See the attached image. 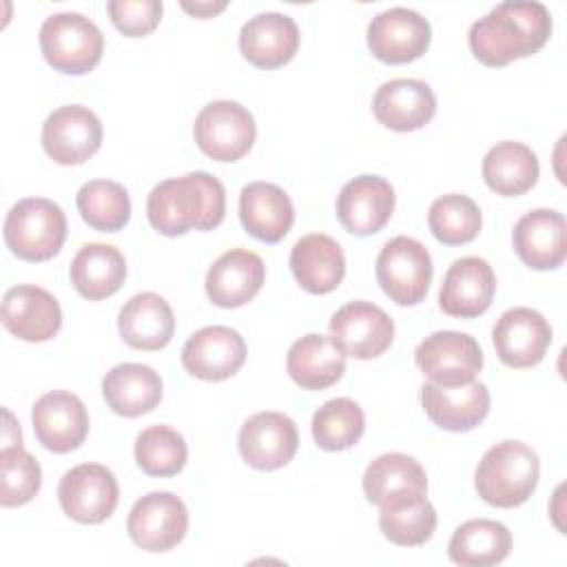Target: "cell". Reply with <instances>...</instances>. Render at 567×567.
<instances>
[{"mask_svg":"<svg viewBox=\"0 0 567 567\" xmlns=\"http://www.w3.org/2000/svg\"><path fill=\"white\" fill-rule=\"evenodd\" d=\"M73 288L91 301H100L117 292L126 277L124 255L111 244H84L71 261Z\"/></svg>","mask_w":567,"mask_h":567,"instance_id":"cell-32","label":"cell"},{"mask_svg":"<svg viewBox=\"0 0 567 567\" xmlns=\"http://www.w3.org/2000/svg\"><path fill=\"white\" fill-rule=\"evenodd\" d=\"M363 430V410L348 396L326 401L312 416L315 443L328 452H341L357 445Z\"/></svg>","mask_w":567,"mask_h":567,"instance_id":"cell-36","label":"cell"},{"mask_svg":"<svg viewBox=\"0 0 567 567\" xmlns=\"http://www.w3.org/2000/svg\"><path fill=\"white\" fill-rule=\"evenodd\" d=\"M44 60L60 73H89L104 51V35L93 20L75 11L49 16L40 27Z\"/></svg>","mask_w":567,"mask_h":567,"instance_id":"cell-5","label":"cell"},{"mask_svg":"<svg viewBox=\"0 0 567 567\" xmlns=\"http://www.w3.org/2000/svg\"><path fill=\"white\" fill-rule=\"evenodd\" d=\"M540 476L538 454L520 441H501L478 461L474 485L478 496L494 507H518L536 489Z\"/></svg>","mask_w":567,"mask_h":567,"instance_id":"cell-3","label":"cell"},{"mask_svg":"<svg viewBox=\"0 0 567 567\" xmlns=\"http://www.w3.org/2000/svg\"><path fill=\"white\" fill-rule=\"evenodd\" d=\"M182 9L197 16V18H210L226 9V2H182Z\"/></svg>","mask_w":567,"mask_h":567,"instance_id":"cell-42","label":"cell"},{"mask_svg":"<svg viewBox=\"0 0 567 567\" xmlns=\"http://www.w3.org/2000/svg\"><path fill=\"white\" fill-rule=\"evenodd\" d=\"M330 339L352 359H374L394 339V321L372 301H350L330 319Z\"/></svg>","mask_w":567,"mask_h":567,"instance_id":"cell-11","label":"cell"},{"mask_svg":"<svg viewBox=\"0 0 567 567\" xmlns=\"http://www.w3.org/2000/svg\"><path fill=\"white\" fill-rule=\"evenodd\" d=\"M4 434H2V447L4 445H22V434H20V427L13 423V416L9 410H4Z\"/></svg>","mask_w":567,"mask_h":567,"instance_id":"cell-43","label":"cell"},{"mask_svg":"<svg viewBox=\"0 0 567 567\" xmlns=\"http://www.w3.org/2000/svg\"><path fill=\"white\" fill-rule=\"evenodd\" d=\"M509 529L489 518H474L458 525L450 538L447 554L461 567H489L509 556Z\"/></svg>","mask_w":567,"mask_h":567,"instance_id":"cell-34","label":"cell"},{"mask_svg":"<svg viewBox=\"0 0 567 567\" xmlns=\"http://www.w3.org/2000/svg\"><path fill=\"white\" fill-rule=\"evenodd\" d=\"M485 184L503 197H516L527 193L538 179V157L520 142H498L483 157Z\"/></svg>","mask_w":567,"mask_h":567,"instance_id":"cell-33","label":"cell"},{"mask_svg":"<svg viewBox=\"0 0 567 567\" xmlns=\"http://www.w3.org/2000/svg\"><path fill=\"white\" fill-rule=\"evenodd\" d=\"M246 361L241 334L228 326H206L188 337L182 348V365L202 381H224Z\"/></svg>","mask_w":567,"mask_h":567,"instance_id":"cell-17","label":"cell"},{"mask_svg":"<svg viewBox=\"0 0 567 567\" xmlns=\"http://www.w3.org/2000/svg\"><path fill=\"white\" fill-rule=\"evenodd\" d=\"M0 481L2 507L24 505L40 492V463L22 445H4L0 452Z\"/></svg>","mask_w":567,"mask_h":567,"instance_id":"cell-39","label":"cell"},{"mask_svg":"<svg viewBox=\"0 0 567 567\" xmlns=\"http://www.w3.org/2000/svg\"><path fill=\"white\" fill-rule=\"evenodd\" d=\"M377 281L399 306H416L425 299L432 281L427 248L405 235L390 239L377 257Z\"/></svg>","mask_w":567,"mask_h":567,"instance_id":"cell-6","label":"cell"},{"mask_svg":"<svg viewBox=\"0 0 567 567\" xmlns=\"http://www.w3.org/2000/svg\"><path fill=\"white\" fill-rule=\"evenodd\" d=\"M421 403L430 421L441 430L470 432L489 412V390L481 381L463 385L425 383L421 388Z\"/></svg>","mask_w":567,"mask_h":567,"instance_id":"cell-23","label":"cell"},{"mask_svg":"<svg viewBox=\"0 0 567 567\" xmlns=\"http://www.w3.org/2000/svg\"><path fill=\"white\" fill-rule=\"evenodd\" d=\"M379 527L390 543L401 547H416L432 538L436 529V509L427 496H423L421 501L399 509H381Z\"/></svg>","mask_w":567,"mask_h":567,"instance_id":"cell-40","label":"cell"},{"mask_svg":"<svg viewBox=\"0 0 567 567\" xmlns=\"http://www.w3.org/2000/svg\"><path fill=\"white\" fill-rule=\"evenodd\" d=\"M188 529V509L171 492H151L135 501L128 512L126 532L144 551H168L179 545Z\"/></svg>","mask_w":567,"mask_h":567,"instance_id":"cell-10","label":"cell"},{"mask_svg":"<svg viewBox=\"0 0 567 567\" xmlns=\"http://www.w3.org/2000/svg\"><path fill=\"white\" fill-rule=\"evenodd\" d=\"M82 219L102 233H117L131 219V197L126 188L113 179H91L75 195Z\"/></svg>","mask_w":567,"mask_h":567,"instance_id":"cell-35","label":"cell"},{"mask_svg":"<svg viewBox=\"0 0 567 567\" xmlns=\"http://www.w3.org/2000/svg\"><path fill=\"white\" fill-rule=\"evenodd\" d=\"M290 379L303 390H326L346 372V354L326 334L310 332L297 339L286 357Z\"/></svg>","mask_w":567,"mask_h":567,"instance_id":"cell-30","label":"cell"},{"mask_svg":"<svg viewBox=\"0 0 567 567\" xmlns=\"http://www.w3.org/2000/svg\"><path fill=\"white\" fill-rule=\"evenodd\" d=\"M102 394L120 416H142L162 401V379L144 363L113 365L102 379Z\"/></svg>","mask_w":567,"mask_h":567,"instance_id":"cell-31","label":"cell"},{"mask_svg":"<svg viewBox=\"0 0 567 567\" xmlns=\"http://www.w3.org/2000/svg\"><path fill=\"white\" fill-rule=\"evenodd\" d=\"M264 279L261 257L246 248H233L208 268L206 295L219 308H239L261 290Z\"/></svg>","mask_w":567,"mask_h":567,"instance_id":"cell-25","label":"cell"},{"mask_svg":"<svg viewBox=\"0 0 567 567\" xmlns=\"http://www.w3.org/2000/svg\"><path fill=\"white\" fill-rule=\"evenodd\" d=\"M394 213V188L379 175H359L337 195L341 226L359 237L379 233Z\"/></svg>","mask_w":567,"mask_h":567,"instance_id":"cell-18","label":"cell"},{"mask_svg":"<svg viewBox=\"0 0 567 567\" xmlns=\"http://www.w3.org/2000/svg\"><path fill=\"white\" fill-rule=\"evenodd\" d=\"M492 339L505 365L532 368L543 361L551 343V326L538 310L509 308L498 317Z\"/></svg>","mask_w":567,"mask_h":567,"instance_id":"cell-19","label":"cell"},{"mask_svg":"<svg viewBox=\"0 0 567 567\" xmlns=\"http://www.w3.org/2000/svg\"><path fill=\"white\" fill-rule=\"evenodd\" d=\"M374 117L399 133L423 128L436 113V95L427 82L396 78L383 82L372 97Z\"/></svg>","mask_w":567,"mask_h":567,"instance_id":"cell-24","label":"cell"},{"mask_svg":"<svg viewBox=\"0 0 567 567\" xmlns=\"http://www.w3.org/2000/svg\"><path fill=\"white\" fill-rule=\"evenodd\" d=\"M432 235L445 246H461L472 241L481 230L478 204L461 193H450L432 202L427 213Z\"/></svg>","mask_w":567,"mask_h":567,"instance_id":"cell-37","label":"cell"},{"mask_svg":"<svg viewBox=\"0 0 567 567\" xmlns=\"http://www.w3.org/2000/svg\"><path fill=\"white\" fill-rule=\"evenodd\" d=\"M299 47L297 22L277 11L257 13L239 31L241 55L261 69H277L292 60Z\"/></svg>","mask_w":567,"mask_h":567,"instance_id":"cell-26","label":"cell"},{"mask_svg":"<svg viewBox=\"0 0 567 567\" xmlns=\"http://www.w3.org/2000/svg\"><path fill=\"white\" fill-rule=\"evenodd\" d=\"M42 146L62 166L84 164L102 146V122L86 106H60L42 124Z\"/></svg>","mask_w":567,"mask_h":567,"instance_id":"cell-12","label":"cell"},{"mask_svg":"<svg viewBox=\"0 0 567 567\" xmlns=\"http://www.w3.org/2000/svg\"><path fill=\"white\" fill-rule=\"evenodd\" d=\"M551 35V16L543 2L509 0L496 4L470 27V49L487 66H505L545 47Z\"/></svg>","mask_w":567,"mask_h":567,"instance_id":"cell-1","label":"cell"},{"mask_svg":"<svg viewBox=\"0 0 567 567\" xmlns=\"http://www.w3.org/2000/svg\"><path fill=\"white\" fill-rule=\"evenodd\" d=\"M427 492L421 463L401 452L377 456L363 472V494L379 509H399L416 503Z\"/></svg>","mask_w":567,"mask_h":567,"instance_id":"cell-14","label":"cell"},{"mask_svg":"<svg viewBox=\"0 0 567 567\" xmlns=\"http://www.w3.org/2000/svg\"><path fill=\"white\" fill-rule=\"evenodd\" d=\"M239 219L255 239L277 244L292 228L295 206L277 184L252 182L239 193Z\"/></svg>","mask_w":567,"mask_h":567,"instance_id":"cell-27","label":"cell"},{"mask_svg":"<svg viewBox=\"0 0 567 567\" xmlns=\"http://www.w3.org/2000/svg\"><path fill=\"white\" fill-rule=\"evenodd\" d=\"M512 241L525 266L534 270H554L567 257L565 217L551 208H534L516 221Z\"/></svg>","mask_w":567,"mask_h":567,"instance_id":"cell-22","label":"cell"},{"mask_svg":"<svg viewBox=\"0 0 567 567\" xmlns=\"http://www.w3.org/2000/svg\"><path fill=\"white\" fill-rule=\"evenodd\" d=\"M2 326L22 341H49L62 326V310L49 290L29 284L13 286L2 297Z\"/></svg>","mask_w":567,"mask_h":567,"instance_id":"cell-20","label":"cell"},{"mask_svg":"<svg viewBox=\"0 0 567 567\" xmlns=\"http://www.w3.org/2000/svg\"><path fill=\"white\" fill-rule=\"evenodd\" d=\"M414 361L430 383L463 385L481 372L483 350L467 332L439 330L416 346Z\"/></svg>","mask_w":567,"mask_h":567,"instance_id":"cell-8","label":"cell"},{"mask_svg":"<svg viewBox=\"0 0 567 567\" xmlns=\"http://www.w3.org/2000/svg\"><path fill=\"white\" fill-rule=\"evenodd\" d=\"M290 270L297 284L312 292H332L346 275V255L337 239L323 233H310L295 241L290 250Z\"/></svg>","mask_w":567,"mask_h":567,"instance_id":"cell-28","label":"cell"},{"mask_svg":"<svg viewBox=\"0 0 567 567\" xmlns=\"http://www.w3.org/2000/svg\"><path fill=\"white\" fill-rule=\"evenodd\" d=\"M106 11L117 31H122L128 38L151 33L162 20L159 0H109Z\"/></svg>","mask_w":567,"mask_h":567,"instance_id":"cell-41","label":"cell"},{"mask_svg":"<svg viewBox=\"0 0 567 567\" xmlns=\"http://www.w3.org/2000/svg\"><path fill=\"white\" fill-rule=\"evenodd\" d=\"M496 275L481 257L456 259L441 284L439 306L450 317L472 319L483 315L494 299Z\"/></svg>","mask_w":567,"mask_h":567,"instance_id":"cell-21","label":"cell"},{"mask_svg":"<svg viewBox=\"0 0 567 567\" xmlns=\"http://www.w3.org/2000/svg\"><path fill=\"white\" fill-rule=\"evenodd\" d=\"M66 239V217L47 197H27L11 206L4 219V244L24 261H47Z\"/></svg>","mask_w":567,"mask_h":567,"instance_id":"cell-4","label":"cell"},{"mask_svg":"<svg viewBox=\"0 0 567 567\" xmlns=\"http://www.w3.org/2000/svg\"><path fill=\"white\" fill-rule=\"evenodd\" d=\"M224 213V184L206 171L164 179L153 186L146 199L151 226L166 237H177L193 228L213 230L221 224Z\"/></svg>","mask_w":567,"mask_h":567,"instance_id":"cell-2","label":"cell"},{"mask_svg":"<svg viewBox=\"0 0 567 567\" xmlns=\"http://www.w3.org/2000/svg\"><path fill=\"white\" fill-rule=\"evenodd\" d=\"M117 498V478L100 463H82L71 467L58 485L62 512L82 525H97L106 520L115 512Z\"/></svg>","mask_w":567,"mask_h":567,"instance_id":"cell-9","label":"cell"},{"mask_svg":"<svg viewBox=\"0 0 567 567\" xmlns=\"http://www.w3.org/2000/svg\"><path fill=\"white\" fill-rule=\"evenodd\" d=\"M239 454L255 470L288 465L299 447L297 425L281 412H257L239 430Z\"/></svg>","mask_w":567,"mask_h":567,"instance_id":"cell-15","label":"cell"},{"mask_svg":"<svg viewBox=\"0 0 567 567\" xmlns=\"http://www.w3.org/2000/svg\"><path fill=\"white\" fill-rule=\"evenodd\" d=\"M35 439L55 454L78 450L89 434V414L80 396L53 390L42 394L31 410Z\"/></svg>","mask_w":567,"mask_h":567,"instance_id":"cell-16","label":"cell"},{"mask_svg":"<svg viewBox=\"0 0 567 567\" xmlns=\"http://www.w3.org/2000/svg\"><path fill=\"white\" fill-rule=\"evenodd\" d=\"M430 40V22L408 7L385 9L368 24V47L377 60L388 64H405L421 58Z\"/></svg>","mask_w":567,"mask_h":567,"instance_id":"cell-13","label":"cell"},{"mask_svg":"<svg viewBox=\"0 0 567 567\" xmlns=\"http://www.w3.org/2000/svg\"><path fill=\"white\" fill-rule=\"evenodd\" d=\"M120 337L135 350H162L175 332V317L157 292H137L120 310Z\"/></svg>","mask_w":567,"mask_h":567,"instance_id":"cell-29","label":"cell"},{"mask_svg":"<svg viewBox=\"0 0 567 567\" xmlns=\"http://www.w3.org/2000/svg\"><path fill=\"white\" fill-rule=\"evenodd\" d=\"M188 458L184 436L168 425H151L135 439V461L148 476H175Z\"/></svg>","mask_w":567,"mask_h":567,"instance_id":"cell-38","label":"cell"},{"mask_svg":"<svg viewBox=\"0 0 567 567\" xmlns=\"http://www.w3.org/2000/svg\"><path fill=\"white\" fill-rule=\"evenodd\" d=\"M193 133L197 146L210 159L237 162L250 151L257 126L246 106L233 100H217L197 113Z\"/></svg>","mask_w":567,"mask_h":567,"instance_id":"cell-7","label":"cell"}]
</instances>
